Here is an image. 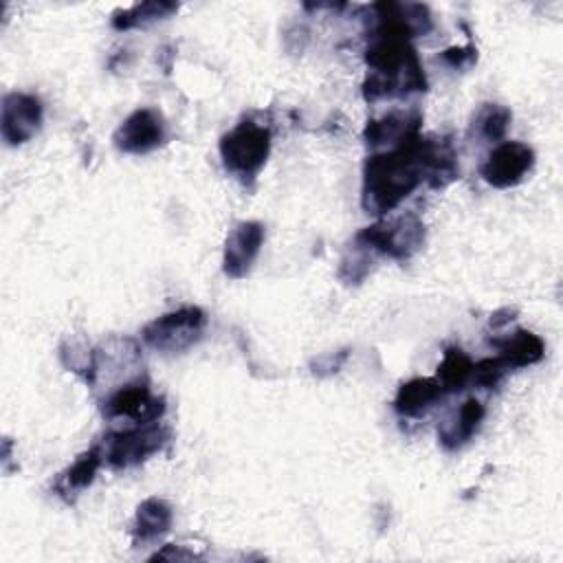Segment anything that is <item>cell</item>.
<instances>
[{"label":"cell","instance_id":"6da1fadb","mask_svg":"<svg viewBox=\"0 0 563 563\" xmlns=\"http://www.w3.org/2000/svg\"><path fill=\"white\" fill-rule=\"evenodd\" d=\"M457 174V161L446 139L435 141L413 134L402 143L367 156L363 165L361 205L367 213L394 211L422 183L444 187Z\"/></svg>","mask_w":563,"mask_h":563},{"label":"cell","instance_id":"7a4b0ae2","mask_svg":"<svg viewBox=\"0 0 563 563\" xmlns=\"http://www.w3.org/2000/svg\"><path fill=\"white\" fill-rule=\"evenodd\" d=\"M271 128L253 119H242L220 139V158L229 174L240 183L251 185L271 154Z\"/></svg>","mask_w":563,"mask_h":563},{"label":"cell","instance_id":"3957f363","mask_svg":"<svg viewBox=\"0 0 563 563\" xmlns=\"http://www.w3.org/2000/svg\"><path fill=\"white\" fill-rule=\"evenodd\" d=\"M354 240L369 249L374 255H385L402 262L418 253L424 244V222L418 213L407 211L361 229Z\"/></svg>","mask_w":563,"mask_h":563},{"label":"cell","instance_id":"277c9868","mask_svg":"<svg viewBox=\"0 0 563 563\" xmlns=\"http://www.w3.org/2000/svg\"><path fill=\"white\" fill-rule=\"evenodd\" d=\"M207 328V314L198 306H183L178 310L165 312L150 321L141 336L143 341L165 354H178L189 350L202 339V332Z\"/></svg>","mask_w":563,"mask_h":563},{"label":"cell","instance_id":"5b68a950","mask_svg":"<svg viewBox=\"0 0 563 563\" xmlns=\"http://www.w3.org/2000/svg\"><path fill=\"white\" fill-rule=\"evenodd\" d=\"M169 442V429L158 422L136 424L134 429L114 431L103 438L101 453L112 468H130L161 453Z\"/></svg>","mask_w":563,"mask_h":563},{"label":"cell","instance_id":"8992f818","mask_svg":"<svg viewBox=\"0 0 563 563\" xmlns=\"http://www.w3.org/2000/svg\"><path fill=\"white\" fill-rule=\"evenodd\" d=\"M534 167V150L521 141L497 143L479 165V176L497 189L519 185Z\"/></svg>","mask_w":563,"mask_h":563},{"label":"cell","instance_id":"52a82bcc","mask_svg":"<svg viewBox=\"0 0 563 563\" xmlns=\"http://www.w3.org/2000/svg\"><path fill=\"white\" fill-rule=\"evenodd\" d=\"M112 141L123 154H150L167 141V123L156 108H136L114 130Z\"/></svg>","mask_w":563,"mask_h":563},{"label":"cell","instance_id":"ba28073f","mask_svg":"<svg viewBox=\"0 0 563 563\" xmlns=\"http://www.w3.org/2000/svg\"><path fill=\"white\" fill-rule=\"evenodd\" d=\"M44 106L40 97L29 92H7L0 108V134L7 145H22L31 141L42 125Z\"/></svg>","mask_w":563,"mask_h":563},{"label":"cell","instance_id":"9c48e42d","mask_svg":"<svg viewBox=\"0 0 563 563\" xmlns=\"http://www.w3.org/2000/svg\"><path fill=\"white\" fill-rule=\"evenodd\" d=\"M264 224L257 220H244L238 222L227 240H224V253H222V271L231 279H242L251 273L253 264L257 262V255L264 246Z\"/></svg>","mask_w":563,"mask_h":563},{"label":"cell","instance_id":"30bf717a","mask_svg":"<svg viewBox=\"0 0 563 563\" xmlns=\"http://www.w3.org/2000/svg\"><path fill=\"white\" fill-rule=\"evenodd\" d=\"M163 411H165L163 396L152 394V389L141 380L121 385L103 402V413L108 418H128L134 424L156 422L163 416Z\"/></svg>","mask_w":563,"mask_h":563},{"label":"cell","instance_id":"8fae6325","mask_svg":"<svg viewBox=\"0 0 563 563\" xmlns=\"http://www.w3.org/2000/svg\"><path fill=\"white\" fill-rule=\"evenodd\" d=\"M486 409L482 400L466 398L438 429V440L444 451H457L473 440L484 422Z\"/></svg>","mask_w":563,"mask_h":563},{"label":"cell","instance_id":"7c38bea8","mask_svg":"<svg viewBox=\"0 0 563 563\" xmlns=\"http://www.w3.org/2000/svg\"><path fill=\"white\" fill-rule=\"evenodd\" d=\"M420 123H422L420 112H387L380 119L367 121L363 130V141L369 147H380V145L394 147L405 139L418 134Z\"/></svg>","mask_w":563,"mask_h":563},{"label":"cell","instance_id":"4fadbf2b","mask_svg":"<svg viewBox=\"0 0 563 563\" xmlns=\"http://www.w3.org/2000/svg\"><path fill=\"white\" fill-rule=\"evenodd\" d=\"M488 343L497 350V356L506 363L508 369H519V367L534 365L545 356L543 339L539 334L530 332V330H523V328L515 330L512 334L490 339Z\"/></svg>","mask_w":563,"mask_h":563},{"label":"cell","instance_id":"5bb4252c","mask_svg":"<svg viewBox=\"0 0 563 563\" xmlns=\"http://www.w3.org/2000/svg\"><path fill=\"white\" fill-rule=\"evenodd\" d=\"M174 521L172 506L161 497H147L139 504L132 521V541L134 545H147L163 539Z\"/></svg>","mask_w":563,"mask_h":563},{"label":"cell","instance_id":"9a60e30c","mask_svg":"<svg viewBox=\"0 0 563 563\" xmlns=\"http://www.w3.org/2000/svg\"><path fill=\"white\" fill-rule=\"evenodd\" d=\"M444 387L435 376H420L402 383L394 398V409L405 418H418L429 411L440 398H444Z\"/></svg>","mask_w":563,"mask_h":563},{"label":"cell","instance_id":"2e32d148","mask_svg":"<svg viewBox=\"0 0 563 563\" xmlns=\"http://www.w3.org/2000/svg\"><path fill=\"white\" fill-rule=\"evenodd\" d=\"M103 462V453L101 446H92L88 451H84L66 471H62L57 475V479L53 482V490L57 497H62L64 501H73L81 490H86L95 477L97 471Z\"/></svg>","mask_w":563,"mask_h":563},{"label":"cell","instance_id":"e0dca14e","mask_svg":"<svg viewBox=\"0 0 563 563\" xmlns=\"http://www.w3.org/2000/svg\"><path fill=\"white\" fill-rule=\"evenodd\" d=\"M512 121V112L501 103H482L468 125V134L488 143H499Z\"/></svg>","mask_w":563,"mask_h":563},{"label":"cell","instance_id":"ac0fdd59","mask_svg":"<svg viewBox=\"0 0 563 563\" xmlns=\"http://www.w3.org/2000/svg\"><path fill=\"white\" fill-rule=\"evenodd\" d=\"M178 11L176 2H165V0H147V2H136L130 9L117 11L112 15V29L117 31H130L136 26H147L152 22L165 20L172 13Z\"/></svg>","mask_w":563,"mask_h":563},{"label":"cell","instance_id":"d6986e66","mask_svg":"<svg viewBox=\"0 0 563 563\" xmlns=\"http://www.w3.org/2000/svg\"><path fill=\"white\" fill-rule=\"evenodd\" d=\"M471 376H473V361L468 358V354L457 345L446 347L435 372V378L440 380L444 391L449 394V391L464 389Z\"/></svg>","mask_w":563,"mask_h":563},{"label":"cell","instance_id":"ffe728a7","mask_svg":"<svg viewBox=\"0 0 563 563\" xmlns=\"http://www.w3.org/2000/svg\"><path fill=\"white\" fill-rule=\"evenodd\" d=\"M374 253L369 249H365L363 244H358L356 240H352V244L345 249L343 257H341V264H339V279L347 286H356L361 284L367 275H369V268H372V260Z\"/></svg>","mask_w":563,"mask_h":563},{"label":"cell","instance_id":"44dd1931","mask_svg":"<svg viewBox=\"0 0 563 563\" xmlns=\"http://www.w3.org/2000/svg\"><path fill=\"white\" fill-rule=\"evenodd\" d=\"M59 358L64 367L86 378V383H95L97 376V354L84 341H66L59 347Z\"/></svg>","mask_w":563,"mask_h":563},{"label":"cell","instance_id":"7402d4cb","mask_svg":"<svg viewBox=\"0 0 563 563\" xmlns=\"http://www.w3.org/2000/svg\"><path fill=\"white\" fill-rule=\"evenodd\" d=\"M508 372L510 369L506 367V363L499 356H488V358H482V361L473 363L471 380H475L484 389H495Z\"/></svg>","mask_w":563,"mask_h":563},{"label":"cell","instance_id":"603a6c76","mask_svg":"<svg viewBox=\"0 0 563 563\" xmlns=\"http://www.w3.org/2000/svg\"><path fill=\"white\" fill-rule=\"evenodd\" d=\"M438 59L442 64H446L451 70H464L468 66H473L477 62V48L473 44H466V46H451V48H444Z\"/></svg>","mask_w":563,"mask_h":563},{"label":"cell","instance_id":"cb8c5ba5","mask_svg":"<svg viewBox=\"0 0 563 563\" xmlns=\"http://www.w3.org/2000/svg\"><path fill=\"white\" fill-rule=\"evenodd\" d=\"M345 356H347L345 350H341V352H325L323 356H319V358L312 361V372H314L317 376H328V374H332V372H339V367L343 365Z\"/></svg>","mask_w":563,"mask_h":563},{"label":"cell","instance_id":"d4e9b609","mask_svg":"<svg viewBox=\"0 0 563 563\" xmlns=\"http://www.w3.org/2000/svg\"><path fill=\"white\" fill-rule=\"evenodd\" d=\"M163 559H169V561H191V559H198L196 552H187L183 550L180 545H174V543H167L161 552H156L150 561H163Z\"/></svg>","mask_w":563,"mask_h":563},{"label":"cell","instance_id":"484cf974","mask_svg":"<svg viewBox=\"0 0 563 563\" xmlns=\"http://www.w3.org/2000/svg\"><path fill=\"white\" fill-rule=\"evenodd\" d=\"M512 314H515V310H510V308H501V310L493 312V317H490V328H501L504 323H508V321L515 319Z\"/></svg>","mask_w":563,"mask_h":563}]
</instances>
